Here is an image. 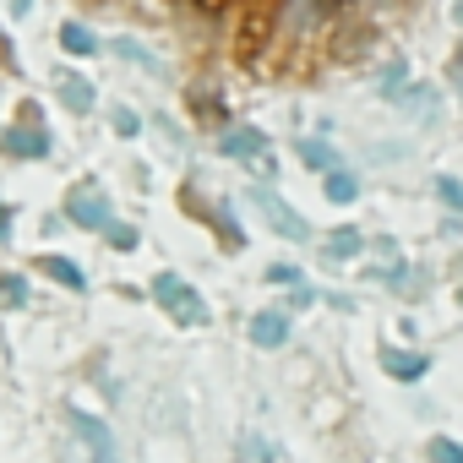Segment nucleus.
Here are the masks:
<instances>
[{
    "label": "nucleus",
    "mask_w": 463,
    "mask_h": 463,
    "mask_svg": "<svg viewBox=\"0 0 463 463\" xmlns=\"http://www.w3.org/2000/svg\"><path fill=\"white\" fill-rule=\"evenodd\" d=\"M251 344L257 349H284L289 344V317L284 311H257L251 317Z\"/></svg>",
    "instance_id": "obj_5"
},
{
    "label": "nucleus",
    "mask_w": 463,
    "mask_h": 463,
    "mask_svg": "<svg viewBox=\"0 0 463 463\" xmlns=\"http://www.w3.org/2000/svg\"><path fill=\"white\" fill-rule=\"evenodd\" d=\"M360 229H333L327 235V262H349V257H360Z\"/></svg>",
    "instance_id": "obj_11"
},
{
    "label": "nucleus",
    "mask_w": 463,
    "mask_h": 463,
    "mask_svg": "<svg viewBox=\"0 0 463 463\" xmlns=\"http://www.w3.org/2000/svg\"><path fill=\"white\" fill-rule=\"evenodd\" d=\"M430 458H436V463H463V441L436 436V441H430Z\"/></svg>",
    "instance_id": "obj_18"
},
{
    "label": "nucleus",
    "mask_w": 463,
    "mask_h": 463,
    "mask_svg": "<svg viewBox=\"0 0 463 463\" xmlns=\"http://www.w3.org/2000/svg\"><path fill=\"white\" fill-rule=\"evenodd\" d=\"M61 104H66L71 115H88V109H93V82H88V77H61Z\"/></svg>",
    "instance_id": "obj_9"
},
{
    "label": "nucleus",
    "mask_w": 463,
    "mask_h": 463,
    "mask_svg": "<svg viewBox=\"0 0 463 463\" xmlns=\"http://www.w3.org/2000/svg\"><path fill=\"white\" fill-rule=\"evenodd\" d=\"M153 300H158L180 327H202V322H207V300H202L180 273H158V279H153Z\"/></svg>",
    "instance_id": "obj_1"
},
{
    "label": "nucleus",
    "mask_w": 463,
    "mask_h": 463,
    "mask_svg": "<svg viewBox=\"0 0 463 463\" xmlns=\"http://www.w3.org/2000/svg\"><path fill=\"white\" fill-rule=\"evenodd\" d=\"M251 202H257V213L279 229L284 241H311V223H306V218H300L284 196H273V191H251Z\"/></svg>",
    "instance_id": "obj_3"
},
{
    "label": "nucleus",
    "mask_w": 463,
    "mask_h": 463,
    "mask_svg": "<svg viewBox=\"0 0 463 463\" xmlns=\"http://www.w3.org/2000/svg\"><path fill=\"white\" fill-rule=\"evenodd\" d=\"M115 131H120V137H137V115H131V109H115Z\"/></svg>",
    "instance_id": "obj_20"
},
{
    "label": "nucleus",
    "mask_w": 463,
    "mask_h": 463,
    "mask_svg": "<svg viewBox=\"0 0 463 463\" xmlns=\"http://www.w3.org/2000/svg\"><path fill=\"white\" fill-rule=\"evenodd\" d=\"M0 300H6V306H28V279L6 273V279H0Z\"/></svg>",
    "instance_id": "obj_16"
},
{
    "label": "nucleus",
    "mask_w": 463,
    "mask_h": 463,
    "mask_svg": "<svg viewBox=\"0 0 463 463\" xmlns=\"http://www.w3.org/2000/svg\"><path fill=\"white\" fill-rule=\"evenodd\" d=\"M39 268L55 279V284H66V289H82L88 279H82V268L77 262H66V257H39Z\"/></svg>",
    "instance_id": "obj_12"
},
{
    "label": "nucleus",
    "mask_w": 463,
    "mask_h": 463,
    "mask_svg": "<svg viewBox=\"0 0 463 463\" xmlns=\"http://www.w3.org/2000/svg\"><path fill=\"white\" fill-rule=\"evenodd\" d=\"M458 300H463V295H458Z\"/></svg>",
    "instance_id": "obj_23"
},
{
    "label": "nucleus",
    "mask_w": 463,
    "mask_h": 463,
    "mask_svg": "<svg viewBox=\"0 0 463 463\" xmlns=\"http://www.w3.org/2000/svg\"><path fill=\"white\" fill-rule=\"evenodd\" d=\"M333 12V0H289V28H317Z\"/></svg>",
    "instance_id": "obj_10"
},
{
    "label": "nucleus",
    "mask_w": 463,
    "mask_h": 463,
    "mask_svg": "<svg viewBox=\"0 0 463 463\" xmlns=\"http://www.w3.org/2000/svg\"><path fill=\"white\" fill-rule=\"evenodd\" d=\"M223 153L229 158H268V137L251 126H235V131H223Z\"/></svg>",
    "instance_id": "obj_7"
},
{
    "label": "nucleus",
    "mask_w": 463,
    "mask_h": 463,
    "mask_svg": "<svg viewBox=\"0 0 463 463\" xmlns=\"http://www.w3.org/2000/svg\"><path fill=\"white\" fill-rule=\"evenodd\" d=\"M66 218H71V223H82V229H109V223H115V218H109V202H104V191H93V185L71 191V202H66Z\"/></svg>",
    "instance_id": "obj_4"
},
{
    "label": "nucleus",
    "mask_w": 463,
    "mask_h": 463,
    "mask_svg": "<svg viewBox=\"0 0 463 463\" xmlns=\"http://www.w3.org/2000/svg\"><path fill=\"white\" fill-rule=\"evenodd\" d=\"M382 371L398 376V382H420V376L430 371V360L414 354V349H382Z\"/></svg>",
    "instance_id": "obj_6"
},
{
    "label": "nucleus",
    "mask_w": 463,
    "mask_h": 463,
    "mask_svg": "<svg viewBox=\"0 0 463 463\" xmlns=\"http://www.w3.org/2000/svg\"><path fill=\"white\" fill-rule=\"evenodd\" d=\"M268 279H273V284H300V273H295V268H284V262H279V268H268Z\"/></svg>",
    "instance_id": "obj_21"
},
{
    "label": "nucleus",
    "mask_w": 463,
    "mask_h": 463,
    "mask_svg": "<svg viewBox=\"0 0 463 463\" xmlns=\"http://www.w3.org/2000/svg\"><path fill=\"white\" fill-rule=\"evenodd\" d=\"M300 158H306L311 169H322V175H333V169H344V164H338V153H333L327 142H300Z\"/></svg>",
    "instance_id": "obj_14"
},
{
    "label": "nucleus",
    "mask_w": 463,
    "mask_h": 463,
    "mask_svg": "<svg viewBox=\"0 0 463 463\" xmlns=\"http://www.w3.org/2000/svg\"><path fill=\"white\" fill-rule=\"evenodd\" d=\"M6 153H12V158H44V153H50V137H44L39 126H17V131L6 137Z\"/></svg>",
    "instance_id": "obj_8"
},
{
    "label": "nucleus",
    "mask_w": 463,
    "mask_h": 463,
    "mask_svg": "<svg viewBox=\"0 0 463 463\" xmlns=\"http://www.w3.org/2000/svg\"><path fill=\"white\" fill-rule=\"evenodd\" d=\"M354 196H360V180H354L349 169H333V175H327V202H338V207H349Z\"/></svg>",
    "instance_id": "obj_13"
},
{
    "label": "nucleus",
    "mask_w": 463,
    "mask_h": 463,
    "mask_svg": "<svg viewBox=\"0 0 463 463\" xmlns=\"http://www.w3.org/2000/svg\"><path fill=\"white\" fill-rule=\"evenodd\" d=\"M6 235H12V213H6V207H0V241H6Z\"/></svg>",
    "instance_id": "obj_22"
},
{
    "label": "nucleus",
    "mask_w": 463,
    "mask_h": 463,
    "mask_svg": "<svg viewBox=\"0 0 463 463\" xmlns=\"http://www.w3.org/2000/svg\"><path fill=\"white\" fill-rule=\"evenodd\" d=\"M104 235H109V246H120V251H131V246H137V229H131V223H109Z\"/></svg>",
    "instance_id": "obj_19"
},
{
    "label": "nucleus",
    "mask_w": 463,
    "mask_h": 463,
    "mask_svg": "<svg viewBox=\"0 0 463 463\" xmlns=\"http://www.w3.org/2000/svg\"><path fill=\"white\" fill-rule=\"evenodd\" d=\"M61 44H66L71 55H93V50H99V39H93L82 23H66V28H61Z\"/></svg>",
    "instance_id": "obj_15"
},
{
    "label": "nucleus",
    "mask_w": 463,
    "mask_h": 463,
    "mask_svg": "<svg viewBox=\"0 0 463 463\" xmlns=\"http://www.w3.org/2000/svg\"><path fill=\"white\" fill-rule=\"evenodd\" d=\"M71 436L88 447V463H120V447H115V436H109V425L99 414L71 409Z\"/></svg>",
    "instance_id": "obj_2"
},
{
    "label": "nucleus",
    "mask_w": 463,
    "mask_h": 463,
    "mask_svg": "<svg viewBox=\"0 0 463 463\" xmlns=\"http://www.w3.org/2000/svg\"><path fill=\"white\" fill-rule=\"evenodd\" d=\"M436 196H441V202H447L452 213H463V180H452V175H441V180H436Z\"/></svg>",
    "instance_id": "obj_17"
}]
</instances>
